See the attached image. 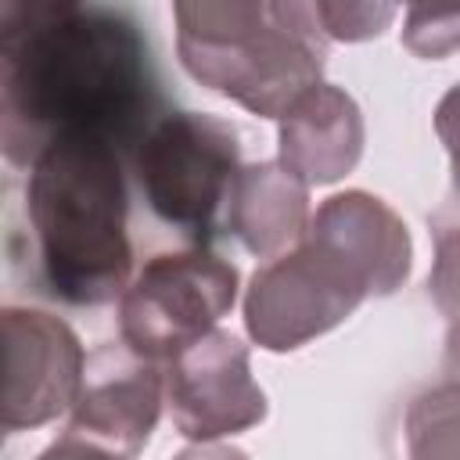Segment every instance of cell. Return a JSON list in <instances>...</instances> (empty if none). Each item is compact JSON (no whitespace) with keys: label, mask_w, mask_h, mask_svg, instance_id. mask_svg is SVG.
<instances>
[{"label":"cell","mask_w":460,"mask_h":460,"mask_svg":"<svg viewBox=\"0 0 460 460\" xmlns=\"http://www.w3.org/2000/svg\"><path fill=\"white\" fill-rule=\"evenodd\" d=\"M162 115L140 29L108 7H79L32 43L0 86V155L29 165L58 137H97L129 155Z\"/></svg>","instance_id":"6da1fadb"},{"label":"cell","mask_w":460,"mask_h":460,"mask_svg":"<svg viewBox=\"0 0 460 460\" xmlns=\"http://www.w3.org/2000/svg\"><path fill=\"white\" fill-rule=\"evenodd\" d=\"M122 151L97 137H58L29 162V219L50 295L108 305L133 270Z\"/></svg>","instance_id":"7a4b0ae2"},{"label":"cell","mask_w":460,"mask_h":460,"mask_svg":"<svg viewBox=\"0 0 460 460\" xmlns=\"http://www.w3.org/2000/svg\"><path fill=\"white\" fill-rule=\"evenodd\" d=\"M172 18L187 75L252 115L277 119L320 83L323 54L280 29L266 0H172Z\"/></svg>","instance_id":"3957f363"},{"label":"cell","mask_w":460,"mask_h":460,"mask_svg":"<svg viewBox=\"0 0 460 460\" xmlns=\"http://www.w3.org/2000/svg\"><path fill=\"white\" fill-rule=\"evenodd\" d=\"M129 155L151 212L194 244H208L241 169L237 129L201 111H162Z\"/></svg>","instance_id":"277c9868"},{"label":"cell","mask_w":460,"mask_h":460,"mask_svg":"<svg viewBox=\"0 0 460 460\" xmlns=\"http://www.w3.org/2000/svg\"><path fill=\"white\" fill-rule=\"evenodd\" d=\"M237 298V270L194 244L183 252H162L119 295L122 345L151 363H165L183 345L201 338L230 313Z\"/></svg>","instance_id":"5b68a950"},{"label":"cell","mask_w":460,"mask_h":460,"mask_svg":"<svg viewBox=\"0 0 460 460\" xmlns=\"http://www.w3.org/2000/svg\"><path fill=\"white\" fill-rule=\"evenodd\" d=\"M367 298V280L331 244L302 234L295 248L252 273L244 291V327L255 345L291 352L338 327Z\"/></svg>","instance_id":"8992f818"},{"label":"cell","mask_w":460,"mask_h":460,"mask_svg":"<svg viewBox=\"0 0 460 460\" xmlns=\"http://www.w3.org/2000/svg\"><path fill=\"white\" fill-rule=\"evenodd\" d=\"M72 417L43 456H137L162 413L158 363L126 345H101L83 363Z\"/></svg>","instance_id":"52a82bcc"},{"label":"cell","mask_w":460,"mask_h":460,"mask_svg":"<svg viewBox=\"0 0 460 460\" xmlns=\"http://www.w3.org/2000/svg\"><path fill=\"white\" fill-rule=\"evenodd\" d=\"M86 352L75 331L40 309H0V446L58 420L83 381Z\"/></svg>","instance_id":"ba28073f"},{"label":"cell","mask_w":460,"mask_h":460,"mask_svg":"<svg viewBox=\"0 0 460 460\" xmlns=\"http://www.w3.org/2000/svg\"><path fill=\"white\" fill-rule=\"evenodd\" d=\"M162 392L180 435L194 442L230 438L266 417V395L248 370V349L230 331H205L165 359Z\"/></svg>","instance_id":"9c48e42d"},{"label":"cell","mask_w":460,"mask_h":460,"mask_svg":"<svg viewBox=\"0 0 460 460\" xmlns=\"http://www.w3.org/2000/svg\"><path fill=\"white\" fill-rule=\"evenodd\" d=\"M277 119V162L291 169L302 183H334L356 169L367 129L359 104L345 90L320 79L309 90H302Z\"/></svg>","instance_id":"30bf717a"},{"label":"cell","mask_w":460,"mask_h":460,"mask_svg":"<svg viewBox=\"0 0 460 460\" xmlns=\"http://www.w3.org/2000/svg\"><path fill=\"white\" fill-rule=\"evenodd\" d=\"M305 234L331 244L367 280L370 295H392L410 273L413 244L406 223L367 190L331 194L305 223Z\"/></svg>","instance_id":"8fae6325"},{"label":"cell","mask_w":460,"mask_h":460,"mask_svg":"<svg viewBox=\"0 0 460 460\" xmlns=\"http://www.w3.org/2000/svg\"><path fill=\"white\" fill-rule=\"evenodd\" d=\"M309 223V183H302L280 162L241 165L226 208L223 226L241 241L244 252L259 259H273L295 248Z\"/></svg>","instance_id":"7c38bea8"},{"label":"cell","mask_w":460,"mask_h":460,"mask_svg":"<svg viewBox=\"0 0 460 460\" xmlns=\"http://www.w3.org/2000/svg\"><path fill=\"white\" fill-rule=\"evenodd\" d=\"M266 7L280 29L323 54L327 43L377 40L395 22L402 0H266Z\"/></svg>","instance_id":"4fadbf2b"},{"label":"cell","mask_w":460,"mask_h":460,"mask_svg":"<svg viewBox=\"0 0 460 460\" xmlns=\"http://www.w3.org/2000/svg\"><path fill=\"white\" fill-rule=\"evenodd\" d=\"M83 0H0V86L40 36L72 18Z\"/></svg>","instance_id":"5bb4252c"},{"label":"cell","mask_w":460,"mask_h":460,"mask_svg":"<svg viewBox=\"0 0 460 460\" xmlns=\"http://www.w3.org/2000/svg\"><path fill=\"white\" fill-rule=\"evenodd\" d=\"M402 43L428 61L449 58L456 50V0H410Z\"/></svg>","instance_id":"9a60e30c"}]
</instances>
